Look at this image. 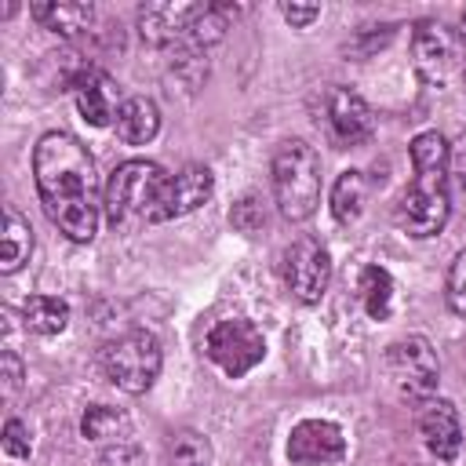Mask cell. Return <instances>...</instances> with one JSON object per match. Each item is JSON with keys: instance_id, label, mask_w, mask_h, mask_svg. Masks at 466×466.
<instances>
[{"instance_id": "4dcf8cb0", "label": "cell", "mask_w": 466, "mask_h": 466, "mask_svg": "<svg viewBox=\"0 0 466 466\" xmlns=\"http://www.w3.org/2000/svg\"><path fill=\"white\" fill-rule=\"evenodd\" d=\"M462 40H466V15H462Z\"/></svg>"}, {"instance_id": "6da1fadb", "label": "cell", "mask_w": 466, "mask_h": 466, "mask_svg": "<svg viewBox=\"0 0 466 466\" xmlns=\"http://www.w3.org/2000/svg\"><path fill=\"white\" fill-rule=\"evenodd\" d=\"M36 193L47 218L76 244L98 233V178L87 146L69 131H47L33 149Z\"/></svg>"}, {"instance_id": "2e32d148", "label": "cell", "mask_w": 466, "mask_h": 466, "mask_svg": "<svg viewBox=\"0 0 466 466\" xmlns=\"http://www.w3.org/2000/svg\"><path fill=\"white\" fill-rule=\"evenodd\" d=\"M113 127H116V138H120V142H127V146H146V142L160 131V109H157L153 98H142V95L124 98V106L116 109Z\"/></svg>"}, {"instance_id": "30bf717a", "label": "cell", "mask_w": 466, "mask_h": 466, "mask_svg": "<svg viewBox=\"0 0 466 466\" xmlns=\"http://www.w3.org/2000/svg\"><path fill=\"white\" fill-rule=\"evenodd\" d=\"M320 113H324V127H328L331 142L342 146V149L364 146L375 131L371 106L350 87H328L324 98H320Z\"/></svg>"}, {"instance_id": "ba28073f", "label": "cell", "mask_w": 466, "mask_h": 466, "mask_svg": "<svg viewBox=\"0 0 466 466\" xmlns=\"http://www.w3.org/2000/svg\"><path fill=\"white\" fill-rule=\"evenodd\" d=\"M204 353L229 375V379H240L248 375L262 357H266V339L262 331L244 320V317H233V320H218L208 339H204Z\"/></svg>"}, {"instance_id": "4fadbf2b", "label": "cell", "mask_w": 466, "mask_h": 466, "mask_svg": "<svg viewBox=\"0 0 466 466\" xmlns=\"http://www.w3.org/2000/svg\"><path fill=\"white\" fill-rule=\"evenodd\" d=\"M419 437L426 444L430 455H437L441 462H451L462 448V422H459V411L451 400H441V397H430L419 404Z\"/></svg>"}, {"instance_id": "7a4b0ae2", "label": "cell", "mask_w": 466, "mask_h": 466, "mask_svg": "<svg viewBox=\"0 0 466 466\" xmlns=\"http://www.w3.org/2000/svg\"><path fill=\"white\" fill-rule=\"evenodd\" d=\"M411 167L415 178L397 204V222L411 237H433L444 229L451 197H448V142L437 131H422L411 138Z\"/></svg>"}, {"instance_id": "277c9868", "label": "cell", "mask_w": 466, "mask_h": 466, "mask_svg": "<svg viewBox=\"0 0 466 466\" xmlns=\"http://www.w3.org/2000/svg\"><path fill=\"white\" fill-rule=\"evenodd\" d=\"M273 197L284 218L302 222L320 204V157L309 142L288 138L273 153Z\"/></svg>"}, {"instance_id": "7402d4cb", "label": "cell", "mask_w": 466, "mask_h": 466, "mask_svg": "<svg viewBox=\"0 0 466 466\" xmlns=\"http://www.w3.org/2000/svg\"><path fill=\"white\" fill-rule=\"evenodd\" d=\"M360 302L371 320H386L393 313V277L382 266H364L360 273Z\"/></svg>"}, {"instance_id": "484cf974", "label": "cell", "mask_w": 466, "mask_h": 466, "mask_svg": "<svg viewBox=\"0 0 466 466\" xmlns=\"http://www.w3.org/2000/svg\"><path fill=\"white\" fill-rule=\"evenodd\" d=\"M233 226L237 229H244V233H255L258 226H266V211H262V204L255 200V197H244L237 208H233Z\"/></svg>"}, {"instance_id": "ac0fdd59", "label": "cell", "mask_w": 466, "mask_h": 466, "mask_svg": "<svg viewBox=\"0 0 466 466\" xmlns=\"http://www.w3.org/2000/svg\"><path fill=\"white\" fill-rule=\"evenodd\" d=\"M80 430L87 441H98V444H127V437H131L127 415L120 408H109V404L87 408L80 419Z\"/></svg>"}, {"instance_id": "d6986e66", "label": "cell", "mask_w": 466, "mask_h": 466, "mask_svg": "<svg viewBox=\"0 0 466 466\" xmlns=\"http://www.w3.org/2000/svg\"><path fill=\"white\" fill-rule=\"evenodd\" d=\"M33 251V226L15 208H4V244H0V269L15 273Z\"/></svg>"}, {"instance_id": "9a60e30c", "label": "cell", "mask_w": 466, "mask_h": 466, "mask_svg": "<svg viewBox=\"0 0 466 466\" xmlns=\"http://www.w3.org/2000/svg\"><path fill=\"white\" fill-rule=\"evenodd\" d=\"M215 189V178L204 164H186L182 171L167 175V186H164V197H160V211H157V222H167V218H182L189 211H197L200 204H208Z\"/></svg>"}, {"instance_id": "d4e9b609", "label": "cell", "mask_w": 466, "mask_h": 466, "mask_svg": "<svg viewBox=\"0 0 466 466\" xmlns=\"http://www.w3.org/2000/svg\"><path fill=\"white\" fill-rule=\"evenodd\" d=\"M4 451H7L11 459H29V451H33V441H29V430H25V422H18V419H7V426H4Z\"/></svg>"}, {"instance_id": "3957f363", "label": "cell", "mask_w": 466, "mask_h": 466, "mask_svg": "<svg viewBox=\"0 0 466 466\" xmlns=\"http://www.w3.org/2000/svg\"><path fill=\"white\" fill-rule=\"evenodd\" d=\"M164 186H167V175H164L160 164H153V160H124L109 175L106 193H102L109 226L135 229L142 222H157Z\"/></svg>"}, {"instance_id": "cb8c5ba5", "label": "cell", "mask_w": 466, "mask_h": 466, "mask_svg": "<svg viewBox=\"0 0 466 466\" xmlns=\"http://www.w3.org/2000/svg\"><path fill=\"white\" fill-rule=\"evenodd\" d=\"M448 302L455 313L466 317V251H459L451 269H448Z\"/></svg>"}, {"instance_id": "9c48e42d", "label": "cell", "mask_w": 466, "mask_h": 466, "mask_svg": "<svg viewBox=\"0 0 466 466\" xmlns=\"http://www.w3.org/2000/svg\"><path fill=\"white\" fill-rule=\"evenodd\" d=\"M284 284L299 302H320L331 280V255L317 237H299L284 248Z\"/></svg>"}, {"instance_id": "44dd1931", "label": "cell", "mask_w": 466, "mask_h": 466, "mask_svg": "<svg viewBox=\"0 0 466 466\" xmlns=\"http://www.w3.org/2000/svg\"><path fill=\"white\" fill-rule=\"evenodd\" d=\"M22 320L36 335H58L69 324V306L55 295H29L22 302Z\"/></svg>"}, {"instance_id": "5bb4252c", "label": "cell", "mask_w": 466, "mask_h": 466, "mask_svg": "<svg viewBox=\"0 0 466 466\" xmlns=\"http://www.w3.org/2000/svg\"><path fill=\"white\" fill-rule=\"evenodd\" d=\"M208 11V4H146L138 11V33L149 44H178L182 36H193L197 18Z\"/></svg>"}, {"instance_id": "ffe728a7", "label": "cell", "mask_w": 466, "mask_h": 466, "mask_svg": "<svg viewBox=\"0 0 466 466\" xmlns=\"http://www.w3.org/2000/svg\"><path fill=\"white\" fill-rule=\"evenodd\" d=\"M364 200H368V182L360 171H342L331 186V215L335 222L342 226H353L364 211Z\"/></svg>"}, {"instance_id": "e0dca14e", "label": "cell", "mask_w": 466, "mask_h": 466, "mask_svg": "<svg viewBox=\"0 0 466 466\" xmlns=\"http://www.w3.org/2000/svg\"><path fill=\"white\" fill-rule=\"evenodd\" d=\"M29 15H33L44 29H51V33L76 36V33H84V29L91 25L95 7H91V4H33Z\"/></svg>"}, {"instance_id": "7c38bea8", "label": "cell", "mask_w": 466, "mask_h": 466, "mask_svg": "<svg viewBox=\"0 0 466 466\" xmlns=\"http://www.w3.org/2000/svg\"><path fill=\"white\" fill-rule=\"evenodd\" d=\"M69 91H73V98H76L80 116H84L87 124H95V127L113 124V120H116V109L124 106L116 80H113L106 69H98V66H80L76 76L69 80Z\"/></svg>"}, {"instance_id": "8992f818", "label": "cell", "mask_w": 466, "mask_h": 466, "mask_svg": "<svg viewBox=\"0 0 466 466\" xmlns=\"http://www.w3.org/2000/svg\"><path fill=\"white\" fill-rule=\"evenodd\" d=\"M411 62L426 84L451 87L466 69V40L459 29L426 18L411 33Z\"/></svg>"}, {"instance_id": "8fae6325", "label": "cell", "mask_w": 466, "mask_h": 466, "mask_svg": "<svg viewBox=\"0 0 466 466\" xmlns=\"http://www.w3.org/2000/svg\"><path fill=\"white\" fill-rule=\"evenodd\" d=\"M346 455V437L328 419H302L291 426L288 437V459L295 466H331Z\"/></svg>"}, {"instance_id": "5b68a950", "label": "cell", "mask_w": 466, "mask_h": 466, "mask_svg": "<svg viewBox=\"0 0 466 466\" xmlns=\"http://www.w3.org/2000/svg\"><path fill=\"white\" fill-rule=\"evenodd\" d=\"M160 342L149 331H127L102 346V375L124 393H146L160 375Z\"/></svg>"}, {"instance_id": "f546056e", "label": "cell", "mask_w": 466, "mask_h": 466, "mask_svg": "<svg viewBox=\"0 0 466 466\" xmlns=\"http://www.w3.org/2000/svg\"><path fill=\"white\" fill-rule=\"evenodd\" d=\"M448 167H455L459 175H466V135L455 146H448Z\"/></svg>"}, {"instance_id": "4316f807", "label": "cell", "mask_w": 466, "mask_h": 466, "mask_svg": "<svg viewBox=\"0 0 466 466\" xmlns=\"http://www.w3.org/2000/svg\"><path fill=\"white\" fill-rule=\"evenodd\" d=\"M98 466H146V455L135 444H109L102 451Z\"/></svg>"}, {"instance_id": "83f0119b", "label": "cell", "mask_w": 466, "mask_h": 466, "mask_svg": "<svg viewBox=\"0 0 466 466\" xmlns=\"http://www.w3.org/2000/svg\"><path fill=\"white\" fill-rule=\"evenodd\" d=\"M0 368H4V397H15V390L22 386V360L7 350V353L0 357Z\"/></svg>"}, {"instance_id": "603a6c76", "label": "cell", "mask_w": 466, "mask_h": 466, "mask_svg": "<svg viewBox=\"0 0 466 466\" xmlns=\"http://www.w3.org/2000/svg\"><path fill=\"white\" fill-rule=\"evenodd\" d=\"M167 462L171 466H211V444L197 430H182L167 441Z\"/></svg>"}, {"instance_id": "52a82bcc", "label": "cell", "mask_w": 466, "mask_h": 466, "mask_svg": "<svg viewBox=\"0 0 466 466\" xmlns=\"http://www.w3.org/2000/svg\"><path fill=\"white\" fill-rule=\"evenodd\" d=\"M386 371L393 379V386L400 390V397L408 400H430L441 379L437 368V353L422 335H408L400 342H393L386 350Z\"/></svg>"}, {"instance_id": "f1b7e54d", "label": "cell", "mask_w": 466, "mask_h": 466, "mask_svg": "<svg viewBox=\"0 0 466 466\" xmlns=\"http://www.w3.org/2000/svg\"><path fill=\"white\" fill-rule=\"evenodd\" d=\"M280 15H284L291 25H309L313 18H320V7H317V4H284Z\"/></svg>"}]
</instances>
